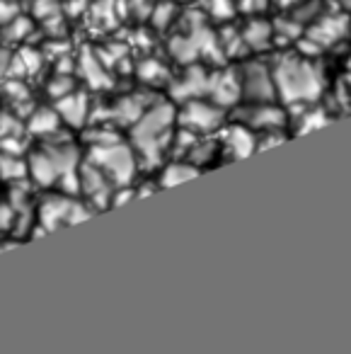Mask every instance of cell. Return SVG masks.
<instances>
[{
  "label": "cell",
  "instance_id": "1",
  "mask_svg": "<svg viewBox=\"0 0 351 354\" xmlns=\"http://www.w3.org/2000/svg\"><path fill=\"white\" fill-rule=\"evenodd\" d=\"M276 100L291 107L315 104L325 93V71L317 59L303 56L298 51H288L274 59L272 64Z\"/></svg>",
  "mask_w": 351,
  "mask_h": 354
},
{
  "label": "cell",
  "instance_id": "2",
  "mask_svg": "<svg viewBox=\"0 0 351 354\" xmlns=\"http://www.w3.org/2000/svg\"><path fill=\"white\" fill-rule=\"evenodd\" d=\"M177 109L172 102H153L131 124V146L143 167L153 170L162 162L175 136Z\"/></svg>",
  "mask_w": 351,
  "mask_h": 354
},
{
  "label": "cell",
  "instance_id": "3",
  "mask_svg": "<svg viewBox=\"0 0 351 354\" xmlns=\"http://www.w3.org/2000/svg\"><path fill=\"white\" fill-rule=\"evenodd\" d=\"M170 56L177 64H196V61H209L216 68L225 66V54L220 46L218 32L209 27L204 15L196 10H189L182 17V30L170 37V46H167Z\"/></svg>",
  "mask_w": 351,
  "mask_h": 354
},
{
  "label": "cell",
  "instance_id": "4",
  "mask_svg": "<svg viewBox=\"0 0 351 354\" xmlns=\"http://www.w3.org/2000/svg\"><path fill=\"white\" fill-rule=\"evenodd\" d=\"M88 160L95 162L117 187L133 185V177L138 172V156L133 146L124 141H114L107 146H90Z\"/></svg>",
  "mask_w": 351,
  "mask_h": 354
},
{
  "label": "cell",
  "instance_id": "5",
  "mask_svg": "<svg viewBox=\"0 0 351 354\" xmlns=\"http://www.w3.org/2000/svg\"><path fill=\"white\" fill-rule=\"evenodd\" d=\"M95 214L93 207H88V202H78L73 199V194H49L39 202L37 209V223L44 228L46 233L59 231L61 226H75V223L88 221Z\"/></svg>",
  "mask_w": 351,
  "mask_h": 354
},
{
  "label": "cell",
  "instance_id": "6",
  "mask_svg": "<svg viewBox=\"0 0 351 354\" xmlns=\"http://www.w3.org/2000/svg\"><path fill=\"white\" fill-rule=\"evenodd\" d=\"M177 124L184 129H191L199 136H209V133L218 131L225 124V109L218 107L216 102H206L204 97L187 100V102H182L180 112H177Z\"/></svg>",
  "mask_w": 351,
  "mask_h": 354
},
{
  "label": "cell",
  "instance_id": "7",
  "mask_svg": "<svg viewBox=\"0 0 351 354\" xmlns=\"http://www.w3.org/2000/svg\"><path fill=\"white\" fill-rule=\"evenodd\" d=\"M238 73L245 102H274L276 100L272 66L262 64V61H249V64L240 66Z\"/></svg>",
  "mask_w": 351,
  "mask_h": 354
},
{
  "label": "cell",
  "instance_id": "8",
  "mask_svg": "<svg viewBox=\"0 0 351 354\" xmlns=\"http://www.w3.org/2000/svg\"><path fill=\"white\" fill-rule=\"evenodd\" d=\"M235 122L245 124L252 131H272V129H286L288 112L274 102H245L235 107Z\"/></svg>",
  "mask_w": 351,
  "mask_h": 354
},
{
  "label": "cell",
  "instance_id": "9",
  "mask_svg": "<svg viewBox=\"0 0 351 354\" xmlns=\"http://www.w3.org/2000/svg\"><path fill=\"white\" fill-rule=\"evenodd\" d=\"M349 35H351V17L341 10H334V12L325 10L312 25H307V30H305L307 39L315 41L322 51L341 44Z\"/></svg>",
  "mask_w": 351,
  "mask_h": 354
},
{
  "label": "cell",
  "instance_id": "10",
  "mask_svg": "<svg viewBox=\"0 0 351 354\" xmlns=\"http://www.w3.org/2000/svg\"><path fill=\"white\" fill-rule=\"evenodd\" d=\"M153 102H158V100L146 93H129V95H124V97H119L117 102L109 104V107L99 109V112H93L90 122H93L95 117H99L102 122L119 124V127H131Z\"/></svg>",
  "mask_w": 351,
  "mask_h": 354
},
{
  "label": "cell",
  "instance_id": "11",
  "mask_svg": "<svg viewBox=\"0 0 351 354\" xmlns=\"http://www.w3.org/2000/svg\"><path fill=\"white\" fill-rule=\"evenodd\" d=\"M209 83L211 73L204 66L196 61V64H187L177 78H172L170 83V100L172 102H187V100L206 97L209 95Z\"/></svg>",
  "mask_w": 351,
  "mask_h": 354
},
{
  "label": "cell",
  "instance_id": "12",
  "mask_svg": "<svg viewBox=\"0 0 351 354\" xmlns=\"http://www.w3.org/2000/svg\"><path fill=\"white\" fill-rule=\"evenodd\" d=\"M78 175H80V192L88 197V202L93 204L95 209L112 207V192L117 185H114L95 162H90V160L80 162Z\"/></svg>",
  "mask_w": 351,
  "mask_h": 354
},
{
  "label": "cell",
  "instance_id": "13",
  "mask_svg": "<svg viewBox=\"0 0 351 354\" xmlns=\"http://www.w3.org/2000/svg\"><path fill=\"white\" fill-rule=\"evenodd\" d=\"M206 97L211 102H216L223 109L238 107V102L243 100V85H240V73L235 68H223L218 66L216 73H211L209 83V95Z\"/></svg>",
  "mask_w": 351,
  "mask_h": 354
},
{
  "label": "cell",
  "instance_id": "14",
  "mask_svg": "<svg viewBox=\"0 0 351 354\" xmlns=\"http://www.w3.org/2000/svg\"><path fill=\"white\" fill-rule=\"evenodd\" d=\"M75 73H78V78L93 90H109L114 83L107 66H104V61L99 59V54H95L88 46L80 51V59L75 61Z\"/></svg>",
  "mask_w": 351,
  "mask_h": 354
},
{
  "label": "cell",
  "instance_id": "15",
  "mask_svg": "<svg viewBox=\"0 0 351 354\" xmlns=\"http://www.w3.org/2000/svg\"><path fill=\"white\" fill-rule=\"evenodd\" d=\"M56 109H59L64 124L73 129H83L90 124V117H93V100L85 90H73L66 97L56 100Z\"/></svg>",
  "mask_w": 351,
  "mask_h": 354
},
{
  "label": "cell",
  "instance_id": "16",
  "mask_svg": "<svg viewBox=\"0 0 351 354\" xmlns=\"http://www.w3.org/2000/svg\"><path fill=\"white\" fill-rule=\"evenodd\" d=\"M223 146L230 158L245 160V158H249L257 151V136H254V131L249 127L235 122L223 131Z\"/></svg>",
  "mask_w": 351,
  "mask_h": 354
},
{
  "label": "cell",
  "instance_id": "17",
  "mask_svg": "<svg viewBox=\"0 0 351 354\" xmlns=\"http://www.w3.org/2000/svg\"><path fill=\"white\" fill-rule=\"evenodd\" d=\"M240 32H243L245 44H247V49L252 51V54H262V51H267L274 41L272 22L264 20V17H259V15L249 17V20L240 27Z\"/></svg>",
  "mask_w": 351,
  "mask_h": 354
},
{
  "label": "cell",
  "instance_id": "18",
  "mask_svg": "<svg viewBox=\"0 0 351 354\" xmlns=\"http://www.w3.org/2000/svg\"><path fill=\"white\" fill-rule=\"evenodd\" d=\"M61 114L56 107H35L27 117L25 129L32 133V136H39V138H49L54 133L61 131Z\"/></svg>",
  "mask_w": 351,
  "mask_h": 354
},
{
  "label": "cell",
  "instance_id": "19",
  "mask_svg": "<svg viewBox=\"0 0 351 354\" xmlns=\"http://www.w3.org/2000/svg\"><path fill=\"white\" fill-rule=\"evenodd\" d=\"M27 165H30V177L39 187H54L59 183V170H56L54 160L44 148L32 151L30 158H27Z\"/></svg>",
  "mask_w": 351,
  "mask_h": 354
},
{
  "label": "cell",
  "instance_id": "20",
  "mask_svg": "<svg viewBox=\"0 0 351 354\" xmlns=\"http://www.w3.org/2000/svg\"><path fill=\"white\" fill-rule=\"evenodd\" d=\"M136 78L141 80L146 88H158V85H167L172 80V73L160 59L155 56H146L136 64Z\"/></svg>",
  "mask_w": 351,
  "mask_h": 354
},
{
  "label": "cell",
  "instance_id": "21",
  "mask_svg": "<svg viewBox=\"0 0 351 354\" xmlns=\"http://www.w3.org/2000/svg\"><path fill=\"white\" fill-rule=\"evenodd\" d=\"M199 177V165H194L191 160H184V158H177V160L167 162L162 167V175H160V187H175V185L182 183H189Z\"/></svg>",
  "mask_w": 351,
  "mask_h": 354
},
{
  "label": "cell",
  "instance_id": "22",
  "mask_svg": "<svg viewBox=\"0 0 351 354\" xmlns=\"http://www.w3.org/2000/svg\"><path fill=\"white\" fill-rule=\"evenodd\" d=\"M272 27H274V41H278V44H296V41L305 35V27L293 20L288 12L286 15L274 17Z\"/></svg>",
  "mask_w": 351,
  "mask_h": 354
},
{
  "label": "cell",
  "instance_id": "23",
  "mask_svg": "<svg viewBox=\"0 0 351 354\" xmlns=\"http://www.w3.org/2000/svg\"><path fill=\"white\" fill-rule=\"evenodd\" d=\"M35 35V22L25 15H17L15 20H10L8 25L0 27V39L8 44H22Z\"/></svg>",
  "mask_w": 351,
  "mask_h": 354
},
{
  "label": "cell",
  "instance_id": "24",
  "mask_svg": "<svg viewBox=\"0 0 351 354\" xmlns=\"http://www.w3.org/2000/svg\"><path fill=\"white\" fill-rule=\"evenodd\" d=\"M330 124V114L322 107H312V104H303V112L296 117V133L303 136V133H310L315 129H322Z\"/></svg>",
  "mask_w": 351,
  "mask_h": 354
},
{
  "label": "cell",
  "instance_id": "25",
  "mask_svg": "<svg viewBox=\"0 0 351 354\" xmlns=\"http://www.w3.org/2000/svg\"><path fill=\"white\" fill-rule=\"evenodd\" d=\"M27 177H30L27 158L12 156V153H0V180L17 183V180H27Z\"/></svg>",
  "mask_w": 351,
  "mask_h": 354
},
{
  "label": "cell",
  "instance_id": "26",
  "mask_svg": "<svg viewBox=\"0 0 351 354\" xmlns=\"http://www.w3.org/2000/svg\"><path fill=\"white\" fill-rule=\"evenodd\" d=\"M180 3L177 0H162V3H153V10H151V25L155 30L165 32L175 25V20H180Z\"/></svg>",
  "mask_w": 351,
  "mask_h": 354
},
{
  "label": "cell",
  "instance_id": "27",
  "mask_svg": "<svg viewBox=\"0 0 351 354\" xmlns=\"http://www.w3.org/2000/svg\"><path fill=\"white\" fill-rule=\"evenodd\" d=\"M218 39H220V46H223L225 59H243L245 54H249L247 44H245V39H243V32L235 30V27L218 30Z\"/></svg>",
  "mask_w": 351,
  "mask_h": 354
},
{
  "label": "cell",
  "instance_id": "28",
  "mask_svg": "<svg viewBox=\"0 0 351 354\" xmlns=\"http://www.w3.org/2000/svg\"><path fill=\"white\" fill-rule=\"evenodd\" d=\"M214 22H230L238 15V0H196Z\"/></svg>",
  "mask_w": 351,
  "mask_h": 354
},
{
  "label": "cell",
  "instance_id": "29",
  "mask_svg": "<svg viewBox=\"0 0 351 354\" xmlns=\"http://www.w3.org/2000/svg\"><path fill=\"white\" fill-rule=\"evenodd\" d=\"M44 61V56L39 54L37 49L32 46H25L17 56H12V66H10V73L15 75H30V73H37Z\"/></svg>",
  "mask_w": 351,
  "mask_h": 354
},
{
  "label": "cell",
  "instance_id": "30",
  "mask_svg": "<svg viewBox=\"0 0 351 354\" xmlns=\"http://www.w3.org/2000/svg\"><path fill=\"white\" fill-rule=\"evenodd\" d=\"M322 12H325V3H322V0H303L298 6L288 8V15L296 22H301L305 30H307V25H312V22L322 15Z\"/></svg>",
  "mask_w": 351,
  "mask_h": 354
},
{
  "label": "cell",
  "instance_id": "31",
  "mask_svg": "<svg viewBox=\"0 0 351 354\" xmlns=\"http://www.w3.org/2000/svg\"><path fill=\"white\" fill-rule=\"evenodd\" d=\"M114 141H122L117 133V129L107 122H99L95 127H90L85 131V143L88 146H107V143H114Z\"/></svg>",
  "mask_w": 351,
  "mask_h": 354
},
{
  "label": "cell",
  "instance_id": "32",
  "mask_svg": "<svg viewBox=\"0 0 351 354\" xmlns=\"http://www.w3.org/2000/svg\"><path fill=\"white\" fill-rule=\"evenodd\" d=\"M73 90H78V80H75L73 73H56L54 78L46 83V95H49L54 102L66 97L68 93H73Z\"/></svg>",
  "mask_w": 351,
  "mask_h": 354
},
{
  "label": "cell",
  "instance_id": "33",
  "mask_svg": "<svg viewBox=\"0 0 351 354\" xmlns=\"http://www.w3.org/2000/svg\"><path fill=\"white\" fill-rule=\"evenodd\" d=\"M199 133L191 131V129H184L180 127L175 131V136H172V143H170V151L175 153L177 158H187L191 153V148L196 146V141H199Z\"/></svg>",
  "mask_w": 351,
  "mask_h": 354
},
{
  "label": "cell",
  "instance_id": "34",
  "mask_svg": "<svg viewBox=\"0 0 351 354\" xmlns=\"http://www.w3.org/2000/svg\"><path fill=\"white\" fill-rule=\"evenodd\" d=\"M10 199L8 202L15 207V212H22V209H30V187H27L25 180H17V183H10Z\"/></svg>",
  "mask_w": 351,
  "mask_h": 354
},
{
  "label": "cell",
  "instance_id": "35",
  "mask_svg": "<svg viewBox=\"0 0 351 354\" xmlns=\"http://www.w3.org/2000/svg\"><path fill=\"white\" fill-rule=\"evenodd\" d=\"M216 153V143L214 141H196V146L191 148V153L187 156V160H191L194 165H204V162H211Z\"/></svg>",
  "mask_w": 351,
  "mask_h": 354
},
{
  "label": "cell",
  "instance_id": "36",
  "mask_svg": "<svg viewBox=\"0 0 351 354\" xmlns=\"http://www.w3.org/2000/svg\"><path fill=\"white\" fill-rule=\"evenodd\" d=\"M25 131V124L17 114L12 112H0V138L6 136H15V133Z\"/></svg>",
  "mask_w": 351,
  "mask_h": 354
},
{
  "label": "cell",
  "instance_id": "37",
  "mask_svg": "<svg viewBox=\"0 0 351 354\" xmlns=\"http://www.w3.org/2000/svg\"><path fill=\"white\" fill-rule=\"evenodd\" d=\"M64 3L66 0H35L32 8H35L37 17L46 20V17H51V15H61V12H64Z\"/></svg>",
  "mask_w": 351,
  "mask_h": 354
},
{
  "label": "cell",
  "instance_id": "38",
  "mask_svg": "<svg viewBox=\"0 0 351 354\" xmlns=\"http://www.w3.org/2000/svg\"><path fill=\"white\" fill-rule=\"evenodd\" d=\"M0 153H12V156H25L27 153V141L22 138V133L15 136L0 138Z\"/></svg>",
  "mask_w": 351,
  "mask_h": 354
},
{
  "label": "cell",
  "instance_id": "39",
  "mask_svg": "<svg viewBox=\"0 0 351 354\" xmlns=\"http://www.w3.org/2000/svg\"><path fill=\"white\" fill-rule=\"evenodd\" d=\"M15 218L17 212L10 202H0V236H6V233H12L15 228Z\"/></svg>",
  "mask_w": 351,
  "mask_h": 354
},
{
  "label": "cell",
  "instance_id": "40",
  "mask_svg": "<svg viewBox=\"0 0 351 354\" xmlns=\"http://www.w3.org/2000/svg\"><path fill=\"white\" fill-rule=\"evenodd\" d=\"M272 3H276V0H238V10L245 12L247 17L262 15L272 8Z\"/></svg>",
  "mask_w": 351,
  "mask_h": 354
},
{
  "label": "cell",
  "instance_id": "41",
  "mask_svg": "<svg viewBox=\"0 0 351 354\" xmlns=\"http://www.w3.org/2000/svg\"><path fill=\"white\" fill-rule=\"evenodd\" d=\"M286 141L283 129H272V131H262V136L257 138V151H267V148L281 146Z\"/></svg>",
  "mask_w": 351,
  "mask_h": 354
},
{
  "label": "cell",
  "instance_id": "42",
  "mask_svg": "<svg viewBox=\"0 0 351 354\" xmlns=\"http://www.w3.org/2000/svg\"><path fill=\"white\" fill-rule=\"evenodd\" d=\"M20 15V0H0V27Z\"/></svg>",
  "mask_w": 351,
  "mask_h": 354
},
{
  "label": "cell",
  "instance_id": "43",
  "mask_svg": "<svg viewBox=\"0 0 351 354\" xmlns=\"http://www.w3.org/2000/svg\"><path fill=\"white\" fill-rule=\"evenodd\" d=\"M131 199H136V187L133 185H122L112 192V207H124Z\"/></svg>",
  "mask_w": 351,
  "mask_h": 354
},
{
  "label": "cell",
  "instance_id": "44",
  "mask_svg": "<svg viewBox=\"0 0 351 354\" xmlns=\"http://www.w3.org/2000/svg\"><path fill=\"white\" fill-rule=\"evenodd\" d=\"M10 66H12V56L8 49H0V80L6 78L10 73Z\"/></svg>",
  "mask_w": 351,
  "mask_h": 354
},
{
  "label": "cell",
  "instance_id": "45",
  "mask_svg": "<svg viewBox=\"0 0 351 354\" xmlns=\"http://www.w3.org/2000/svg\"><path fill=\"white\" fill-rule=\"evenodd\" d=\"M85 6H88L85 0H66V3H64V8H68L70 15H78V12H83Z\"/></svg>",
  "mask_w": 351,
  "mask_h": 354
},
{
  "label": "cell",
  "instance_id": "46",
  "mask_svg": "<svg viewBox=\"0 0 351 354\" xmlns=\"http://www.w3.org/2000/svg\"><path fill=\"white\" fill-rule=\"evenodd\" d=\"M298 3H303V0H276V6L281 8V10H288V8L298 6Z\"/></svg>",
  "mask_w": 351,
  "mask_h": 354
},
{
  "label": "cell",
  "instance_id": "47",
  "mask_svg": "<svg viewBox=\"0 0 351 354\" xmlns=\"http://www.w3.org/2000/svg\"><path fill=\"white\" fill-rule=\"evenodd\" d=\"M12 248H17V241H8V243H0V252H6V250H12Z\"/></svg>",
  "mask_w": 351,
  "mask_h": 354
},
{
  "label": "cell",
  "instance_id": "48",
  "mask_svg": "<svg viewBox=\"0 0 351 354\" xmlns=\"http://www.w3.org/2000/svg\"><path fill=\"white\" fill-rule=\"evenodd\" d=\"M336 6H341V8H351V0H334Z\"/></svg>",
  "mask_w": 351,
  "mask_h": 354
},
{
  "label": "cell",
  "instance_id": "49",
  "mask_svg": "<svg viewBox=\"0 0 351 354\" xmlns=\"http://www.w3.org/2000/svg\"><path fill=\"white\" fill-rule=\"evenodd\" d=\"M346 68L351 71V54H349V61H346Z\"/></svg>",
  "mask_w": 351,
  "mask_h": 354
},
{
  "label": "cell",
  "instance_id": "50",
  "mask_svg": "<svg viewBox=\"0 0 351 354\" xmlns=\"http://www.w3.org/2000/svg\"><path fill=\"white\" fill-rule=\"evenodd\" d=\"M177 3H187V0H177Z\"/></svg>",
  "mask_w": 351,
  "mask_h": 354
}]
</instances>
